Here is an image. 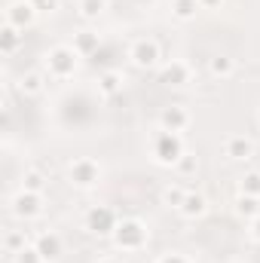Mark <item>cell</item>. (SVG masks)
<instances>
[{"label":"cell","instance_id":"cell-1","mask_svg":"<svg viewBox=\"0 0 260 263\" xmlns=\"http://www.w3.org/2000/svg\"><path fill=\"white\" fill-rule=\"evenodd\" d=\"M110 242H114V248H117V251H123V254L144 251V248H147V242H150V230H147V223H144V220H138V217H120V223H117V230H114Z\"/></svg>","mask_w":260,"mask_h":263},{"label":"cell","instance_id":"cell-2","mask_svg":"<svg viewBox=\"0 0 260 263\" xmlns=\"http://www.w3.org/2000/svg\"><path fill=\"white\" fill-rule=\"evenodd\" d=\"M150 153H153V159H156L159 165H169V168H175V165H178V159L187 153L181 132H165V129H159L156 135H153V141H150Z\"/></svg>","mask_w":260,"mask_h":263},{"label":"cell","instance_id":"cell-3","mask_svg":"<svg viewBox=\"0 0 260 263\" xmlns=\"http://www.w3.org/2000/svg\"><path fill=\"white\" fill-rule=\"evenodd\" d=\"M77 67H80V55H77V49L73 46H52L49 52H46V77L49 80H70L73 73H77Z\"/></svg>","mask_w":260,"mask_h":263},{"label":"cell","instance_id":"cell-4","mask_svg":"<svg viewBox=\"0 0 260 263\" xmlns=\"http://www.w3.org/2000/svg\"><path fill=\"white\" fill-rule=\"evenodd\" d=\"M101 175H104V168H101V162L92 159V156H77V159L67 165V181H70L77 190H92V187H98Z\"/></svg>","mask_w":260,"mask_h":263},{"label":"cell","instance_id":"cell-5","mask_svg":"<svg viewBox=\"0 0 260 263\" xmlns=\"http://www.w3.org/2000/svg\"><path fill=\"white\" fill-rule=\"evenodd\" d=\"M129 62L138 70H153L162 62V49H159V43L153 37H138L129 46Z\"/></svg>","mask_w":260,"mask_h":263},{"label":"cell","instance_id":"cell-6","mask_svg":"<svg viewBox=\"0 0 260 263\" xmlns=\"http://www.w3.org/2000/svg\"><path fill=\"white\" fill-rule=\"evenodd\" d=\"M117 223H120V214L110 208V205H92L89 211H86V230L92 233V236H114V230H117Z\"/></svg>","mask_w":260,"mask_h":263},{"label":"cell","instance_id":"cell-7","mask_svg":"<svg viewBox=\"0 0 260 263\" xmlns=\"http://www.w3.org/2000/svg\"><path fill=\"white\" fill-rule=\"evenodd\" d=\"M37 15L40 12H37V6L31 0H9L6 12H3V22L12 25V28H18V31H28V28H34Z\"/></svg>","mask_w":260,"mask_h":263},{"label":"cell","instance_id":"cell-8","mask_svg":"<svg viewBox=\"0 0 260 263\" xmlns=\"http://www.w3.org/2000/svg\"><path fill=\"white\" fill-rule=\"evenodd\" d=\"M9 211L18 217V220H34L43 214V193H31V190H18L12 202H9Z\"/></svg>","mask_w":260,"mask_h":263},{"label":"cell","instance_id":"cell-9","mask_svg":"<svg viewBox=\"0 0 260 263\" xmlns=\"http://www.w3.org/2000/svg\"><path fill=\"white\" fill-rule=\"evenodd\" d=\"M31 242H34V248L40 251V257L46 263H55L65 254V239H62L55 230H43V233H37Z\"/></svg>","mask_w":260,"mask_h":263},{"label":"cell","instance_id":"cell-10","mask_svg":"<svg viewBox=\"0 0 260 263\" xmlns=\"http://www.w3.org/2000/svg\"><path fill=\"white\" fill-rule=\"evenodd\" d=\"M190 80H193V70H190L187 62H181V59H172V62L159 65V83H162V86L181 89V86H187Z\"/></svg>","mask_w":260,"mask_h":263},{"label":"cell","instance_id":"cell-11","mask_svg":"<svg viewBox=\"0 0 260 263\" xmlns=\"http://www.w3.org/2000/svg\"><path fill=\"white\" fill-rule=\"evenodd\" d=\"M190 126V110L184 104H169L159 110V129L165 132H184Z\"/></svg>","mask_w":260,"mask_h":263},{"label":"cell","instance_id":"cell-12","mask_svg":"<svg viewBox=\"0 0 260 263\" xmlns=\"http://www.w3.org/2000/svg\"><path fill=\"white\" fill-rule=\"evenodd\" d=\"M224 156L233 159V162H248L254 156V141L245 138V135H230L224 141Z\"/></svg>","mask_w":260,"mask_h":263},{"label":"cell","instance_id":"cell-13","mask_svg":"<svg viewBox=\"0 0 260 263\" xmlns=\"http://www.w3.org/2000/svg\"><path fill=\"white\" fill-rule=\"evenodd\" d=\"M178 214H181L184 220H202V217L208 214V199H205V193L187 190V196H184V202H181Z\"/></svg>","mask_w":260,"mask_h":263},{"label":"cell","instance_id":"cell-14","mask_svg":"<svg viewBox=\"0 0 260 263\" xmlns=\"http://www.w3.org/2000/svg\"><path fill=\"white\" fill-rule=\"evenodd\" d=\"M46 83H49L46 73H40V70H28V73L18 77V92L28 95V98H40V95L46 92Z\"/></svg>","mask_w":260,"mask_h":263},{"label":"cell","instance_id":"cell-15","mask_svg":"<svg viewBox=\"0 0 260 263\" xmlns=\"http://www.w3.org/2000/svg\"><path fill=\"white\" fill-rule=\"evenodd\" d=\"M70 46L77 49V55H80V59H89V55H95V52H98L101 37H98L92 28H83V31H77V34H73V43H70Z\"/></svg>","mask_w":260,"mask_h":263},{"label":"cell","instance_id":"cell-16","mask_svg":"<svg viewBox=\"0 0 260 263\" xmlns=\"http://www.w3.org/2000/svg\"><path fill=\"white\" fill-rule=\"evenodd\" d=\"M22 40H25V31H18V28H12V25H0V52L3 55H15L18 52V46H22Z\"/></svg>","mask_w":260,"mask_h":263},{"label":"cell","instance_id":"cell-17","mask_svg":"<svg viewBox=\"0 0 260 263\" xmlns=\"http://www.w3.org/2000/svg\"><path fill=\"white\" fill-rule=\"evenodd\" d=\"M123 86H126V77H123L120 70H104V73L98 77V95H104V98L120 95Z\"/></svg>","mask_w":260,"mask_h":263},{"label":"cell","instance_id":"cell-18","mask_svg":"<svg viewBox=\"0 0 260 263\" xmlns=\"http://www.w3.org/2000/svg\"><path fill=\"white\" fill-rule=\"evenodd\" d=\"M208 73L214 80H230L236 73V62L230 55H214V59H208Z\"/></svg>","mask_w":260,"mask_h":263},{"label":"cell","instance_id":"cell-19","mask_svg":"<svg viewBox=\"0 0 260 263\" xmlns=\"http://www.w3.org/2000/svg\"><path fill=\"white\" fill-rule=\"evenodd\" d=\"M25 245H31V239H28V233L25 230H6V236H3V251L12 257V254H18Z\"/></svg>","mask_w":260,"mask_h":263},{"label":"cell","instance_id":"cell-20","mask_svg":"<svg viewBox=\"0 0 260 263\" xmlns=\"http://www.w3.org/2000/svg\"><path fill=\"white\" fill-rule=\"evenodd\" d=\"M199 9H202L199 0H172V15H175L178 22H193Z\"/></svg>","mask_w":260,"mask_h":263},{"label":"cell","instance_id":"cell-21","mask_svg":"<svg viewBox=\"0 0 260 263\" xmlns=\"http://www.w3.org/2000/svg\"><path fill=\"white\" fill-rule=\"evenodd\" d=\"M236 214H239L242 220L257 217L260 214V196H245V193H239V196H236Z\"/></svg>","mask_w":260,"mask_h":263},{"label":"cell","instance_id":"cell-22","mask_svg":"<svg viewBox=\"0 0 260 263\" xmlns=\"http://www.w3.org/2000/svg\"><path fill=\"white\" fill-rule=\"evenodd\" d=\"M18 190H31V193H43L46 190V175L37 172V168H28L22 172V187Z\"/></svg>","mask_w":260,"mask_h":263},{"label":"cell","instance_id":"cell-23","mask_svg":"<svg viewBox=\"0 0 260 263\" xmlns=\"http://www.w3.org/2000/svg\"><path fill=\"white\" fill-rule=\"evenodd\" d=\"M104 9H107V0H80V3H77V12H80V18H86V22H95Z\"/></svg>","mask_w":260,"mask_h":263},{"label":"cell","instance_id":"cell-24","mask_svg":"<svg viewBox=\"0 0 260 263\" xmlns=\"http://www.w3.org/2000/svg\"><path fill=\"white\" fill-rule=\"evenodd\" d=\"M184 196H187V187H181V184H169V187L162 190V205L178 211L181 202H184Z\"/></svg>","mask_w":260,"mask_h":263},{"label":"cell","instance_id":"cell-25","mask_svg":"<svg viewBox=\"0 0 260 263\" xmlns=\"http://www.w3.org/2000/svg\"><path fill=\"white\" fill-rule=\"evenodd\" d=\"M239 193H245V196H260V172H245V175H242Z\"/></svg>","mask_w":260,"mask_h":263},{"label":"cell","instance_id":"cell-26","mask_svg":"<svg viewBox=\"0 0 260 263\" xmlns=\"http://www.w3.org/2000/svg\"><path fill=\"white\" fill-rule=\"evenodd\" d=\"M175 168H178V175H181V178L196 175V172H199V159H196V153H184V156L178 159V165H175Z\"/></svg>","mask_w":260,"mask_h":263},{"label":"cell","instance_id":"cell-27","mask_svg":"<svg viewBox=\"0 0 260 263\" xmlns=\"http://www.w3.org/2000/svg\"><path fill=\"white\" fill-rule=\"evenodd\" d=\"M12 263H46V260L40 257V251H37L34 242H31V245H25L18 254H12Z\"/></svg>","mask_w":260,"mask_h":263},{"label":"cell","instance_id":"cell-28","mask_svg":"<svg viewBox=\"0 0 260 263\" xmlns=\"http://www.w3.org/2000/svg\"><path fill=\"white\" fill-rule=\"evenodd\" d=\"M156 263H193L187 254H181V251H169V254H162V257H156Z\"/></svg>","mask_w":260,"mask_h":263},{"label":"cell","instance_id":"cell-29","mask_svg":"<svg viewBox=\"0 0 260 263\" xmlns=\"http://www.w3.org/2000/svg\"><path fill=\"white\" fill-rule=\"evenodd\" d=\"M31 3L37 6V12H55L62 6V0H31Z\"/></svg>","mask_w":260,"mask_h":263},{"label":"cell","instance_id":"cell-30","mask_svg":"<svg viewBox=\"0 0 260 263\" xmlns=\"http://www.w3.org/2000/svg\"><path fill=\"white\" fill-rule=\"evenodd\" d=\"M248 239H251V242H257V245H260V214H257V217H251V220H248Z\"/></svg>","mask_w":260,"mask_h":263},{"label":"cell","instance_id":"cell-31","mask_svg":"<svg viewBox=\"0 0 260 263\" xmlns=\"http://www.w3.org/2000/svg\"><path fill=\"white\" fill-rule=\"evenodd\" d=\"M9 107H12V95H9V89H3V98H0V110H3V114H9Z\"/></svg>","mask_w":260,"mask_h":263},{"label":"cell","instance_id":"cell-32","mask_svg":"<svg viewBox=\"0 0 260 263\" xmlns=\"http://www.w3.org/2000/svg\"><path fill=\"white\" fill-rule=\"evenodd\" d=\"M202 3V9H220L224 6V0H199Z\"/></svg>","mask_w":260,"mask_h":263},{"label":"cell","instance_id":"cell-33","mask_svg":"<svg viewBox=\"0 0 260 263\" xmlns=\"http://www.w3.org/2000/svg\"><path fill=\"white\" fill-rule=\"evenodd\" d=\"M95 263H123V257H117V254H104V257H98Z\"/></svg>","mask_w":260,"mask_h":263},{"label":"cell","instance_id":"cell-34","mask_svg":"<svg viewBox=\"0 0 260 263\" xmlns=\"http://www.w3.org/2000/svg\"><path fill=\"white\" fill-rule=\"evenodd\" d=\"M257 126H260V107H257Z\"/></svg>","mask_w":260,"mask_h":263}]
</instances>
